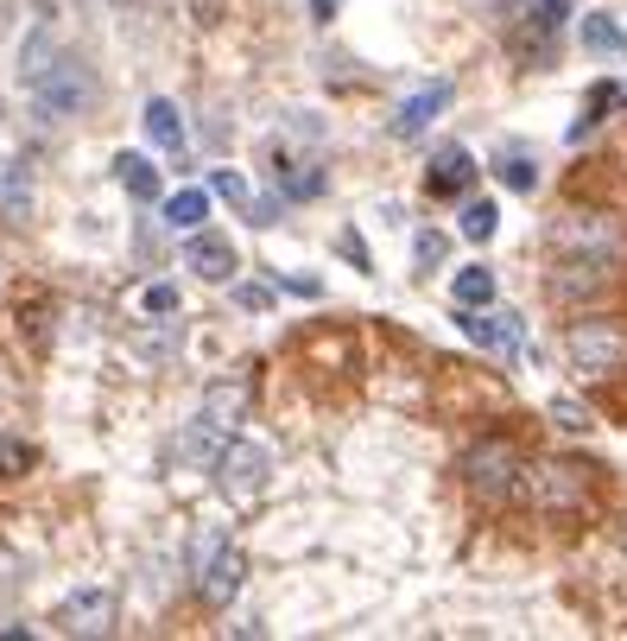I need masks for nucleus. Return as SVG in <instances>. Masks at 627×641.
<instances>
[{"label": "nucleus", "instance_id": "nucleus-20", "mask_svg": "<svg viewBox=\"0 0 627 641\" xmlns=\"http://www.w3.org/2000/svg\"><path fill=\"white\" fill-rule=\"evenodd\" d=\"M539 502H577V477H571V463H545V470H539Z\"/></svg>", "mask_w": 627, "mask_h": 641}, {"label": "nucleus", "instance_id": "nucleus-32", "mask_svg": "<svg viewBox=\"0 0 627 641\" xmlns=\"http://www.w3.org/2000/svg\"><path fill=\"white\" fill-rule=\"evenodd\" d=\"M343 255H349V260H355V267H368V248H361V235H355V229H349V235H343Z\"/></svg>", "mask_w": 627, "mask_h": 641}, {"label": "nucleus", "instance_id": "nucleus-1", "mask_svg": "<svg viewBox=\"0 0 627 641\" xmlns=\"http://www.w3.org/2000/svg\"><path fill=\"white\" fill-rule=\"evenodd\" d=\"M241 413H248V382H216L209 394H203V407L191 413V426H184V458H216L228 438H235V426H241Z\"/></svg>", "mask_w": 627, "mask_h": 641}, {"label": "nucleus", "instance_id": "nucleus-27", "mask_svg": "<svg viewBox=\"0 0 627 641\" xmlns=\"http://www.w3.org/2000/svg\"><path fill=\"white\" fill-rule=\"evenodd\" d=\"M444 255H451V242H444L437 229H425V235H419V267H437Z\"/></svg>", "mask_w": 627, "mask_h": 641}, {"label": "nucleus", "instance_id": "nucleus-30", "mask_svg": "<svg viewBox=\"0 0 627 641\" xmlns=\"http://www.w3.org/2000/svg\"><path fill=\"white\" fill-rule=\"evenodd\" d=\"M248 223H260V229L279 223V197H248Z\"/></svg>", "mask_w": 627, "mask_h": 641}, {"label": "nucleus", "instance_id": "nucleus-4", "mask_svg": "<svg viewBox=\"0 0 627 641\" xmlns=\"http://www.w3.org/2000/svg\"><path fill=\"white\" fill-rule=\"evenodd\" d=\"M564 350H571L577 368L608 375V368H621V362H627V331H621V324H608V318H583V324H571Z\"/></svg>", "mask_w": 627, "mask_h": 641}, {"label": "nucleus", "instance_id": "nucleus-2", "mask_svg": "<svg viewBox=\"0 0 627 641\" xmlns=\"http://www.w3.org/2000/svg\"><path fill=\"white\" fill-rule=\"evenodd\" d=\"M89 103H96V77L76 57H57L45 77H32V115L39 121H76Z\"/></svg>", "mask_w": 627, "mask_h": 641}, {"label": "nucleus", "instance_id": "nucleus-17", "mask_svg": "<svg viewBox=\"0 0 627 641\" xmlns=\"http://www.w3.org/2000/svg\"><path fill=\"white\" fill-rule=\"evenodd\" d=\"M203 216H209V197H203L197 184L177 191V197H165V223H172V229H203Z\"/></svg>", "mask_w": 627, "mask_h": 641}, {"label": "nucleus", "instance_id": "nucleus-18", "mask_svg": "<svg viewBox=\"0 0 627 641\" xmlns=\"http://www.w3.org/2000/svg\"><path fill=\"white\" fill-rule=\"evenodd\" d=\"M456 306H495V274L488 267H463L456 274Z\"/></svg>", "mask_w": 627, "mask_h": 641}, {"label": "nucleus", "instance_id": "nucleus-23", "mask_svg": "<svg viewBox=\"0 0 627 641\" xmlns=\"http://www.w3.org/2000/svg\"><path fill=\"white\" fill-rule=\"evenodd\" d=\"M564 13H571V0H527V20L539 32H558L564 26Z\"/></svg>", "mask_w": 627, "mask_h": 641}, {"label": "nucleus", "instance_id": "nucleus-11", "mask_svg": "<svg viewBox=\"0 0 627 641\" xmlns=\"http://www.w3.org/2000/svg\"><path fill=\"white\" fill-rule=\"evenodd\" d=\"M241 578H248V559H241V553H235V546L223 539V553H216V559H209V565L197 571L203 603H228V597L241 590Z\"/></svg>", "mask_w": 627, "mask_h": 641}, {"label": "nucleus", "instance_id": "nucleus-31", "mask_svg": "<svg viewBox=\"0 0 627 641\" xmlns=\"http://www.w3.org/2000/svg\"><path fill=\"white\" fill-rule=\"evenodd\" d=\"M235 299H241L248 311H267V306H273V292H267V286H235Z\"/></svg>", "mask_w": 627, "mask_h": 641}, {"label": "nucleus", "instance_id": "nucleus-16", "mask_svg": "<svg viewBox=\"0 0 627 641\" xmlns=\"http://www.w3.org/2000/svg\"><path fill=\"white\" fill-rule=\"evenodd\" d=\"M583 45L590 52H608V57H621L627 52V32H621V20H608V13H583Z\"/></svg>", "mask_w": 627, "mask_h": 641}, {"label": "nucleus", "instance_id": "nucleus-19", "mask_svg": "<svg viewBox=\"0 0 627 641\" xmlns=\"http://www.w3.org/2000/svg\"><path fill=\"white\" fill-rule=\"evenodd\" d=\"M495 229H501V210L488 204V197H469V204H463V235H469V242H488Z\"/></svg>", "mask_w": 627, "mask_h": 641}, {"label": "nucleus", "instance_id": "nucleus-10", "mask_svg": "<svg viewBox=\"0 0 627 641\" xmlns=\"http://www.w3.org/2000/svg\"><path fill=\"white\" fill-rule=\"evenodd\" d=\"M444 108H451V83H425L419 96H406V103H400V115H393V133H400V140H412V133H425L431 121L444 115Z\"/></svg>", "mask_w": 627, "mask_h": 641}, {"label": "nucleus", "instance_id": "nucleus-6", "mask_svg": "<svg viewBox=\"0 0 627 641\" xmlns=\"http://www.w3.org/2000/svg\"><path fill=\"white\" fill-rule=\"evenodd\" d=\"M463 331L476 336L482 350H507V356H520V318L514 311H488V306H463V318H456Z\"/></svg>", "mask_w": 627, "mask_h": 641}, {"label": "nucleus", "instance_id": "nucleus-5", "mask_svg": "<svg viewBox=\"0 0 627 641\" xmlns=\"http://www.w3.org/2000/svg\"><path fill=\"white\" fill-rule=\"evenodd\" d=\"M469 483L482 495H514L520 489V458L507 451V445H476L469 451Z\"/></svg>", "mask_w": 627, "mask_h": 641}, {"label": "nucleus", "instance_id": "nucleus-8", "mask_svg": "<svg viewBox=\"0 0 627 641\" xmlns=\"http://www.w3.org/2000/svg\"><path fill=\"white\" fill-rule=\"evenodd\" d=\"M57 622H64L71 635H108V629H115V597H108V590H76L71 603L57 610Z\"/></svg>", "mask_w": 627, "mask_h": 641}, {"label": "nucleus", "instance_id": "nucleus-21", "mask_svg": "<svg viewBox=\"0 0 627 641\" xmlns=\"http://www.w3.org/2000/svg\"><path fill=\"white\" fill-rule=\"evenodd\" d=\"M51 64H57V57H51V32H32V39H25V52H20V77L25 83L45 77Z\"/></svg>", "mask_w": 627, "mask_h": 641}, {"label": "nucleus", "instance_id": "nucleus-13", "mask_svg": "<svg viewBox=\"0 0 627 641\" xmlns=\"http://www.w3.org/2000/svg\"><path fill=\"white\" fill-rule=\"evenodd\" d=\"M140 128H147V140L159 147V153H177V147H184V121H177V108L165 103V96H152V103H147Z\"/></svg>", "mask_w": 627, "mask_h": 641}, {"label": "nucleus", "instance_id": "nucleus-34", "mask_svg": "<svg viewBox=\"0 0 627 641\" xmlns=\"http://www.w3.org/2000/svg\"><path fill=\"white\" fill-rule=\"evenodd\" d=\"M615 103H621V108H627V83H615Z\"/></svg>", "mask_w": 627, "mask_h": 641}, {"label": "nucleus", "instance_id": "nucleus-24", "mask_svg": "<svg viewBox=\"0 0 627 641\" xmlns=\"http://www.w3.org/2000/svg\"><path fill=\"white\" fill-rule=\"evenodd\" d=\"M495 172H501V184H514V191H532V184H539V172H532V159H501Z\"/></svg>", "mask_w": 627, "mask_h": 641}, {"label": "nucleus", "instance_id": "nucleus-28", "mask_svg": "<svg viewBox=\"0 0 627 641\" xmlns=\"http://www.w3.org/2000/svg\"><path fill=\"white\" fill-rule=\"evenodd\" d=\"M552 419H558V426H571V432H583V426H590V413H583L577 400H552Z\"/></svg>", "mask_w": 627, "mask_h": 641}, {"label": "nucleus", "instance_id": "nucleus-22", "mask_svg": "<svg viewBox=\"0 0 627 641\" xmlns=\"http://www.w3.org/2000/svg\"><path fill=\"white\" fill-rule=\"evenodd\" d=\"M140 306H147V318H172V311H177V286L172 280H152L147 292H140Z\"/></svg>", "mask_w": 627, "mask_h": 641}, {"label": "nucleus", "instance_id": "nucleus-29", "mask_svg": "<svg viewBox=\"0 0 627 641\" xmlns=\"http://www.w3.org/2000/svg\"><path fill=\"white\" fill-rule=\"evenodd\" d=\"M216 553H223V534H197V546H191V571H203Z\"/></svg>", "mask_w": 627, "mask_h": 641}, {"label": "nucleus", "instance_id": "nucleus-33", "mask_svg": "<svg viewBox=\"0 0 627 641\" xmlns=\"http://www.w3.org/2000/svg\"><path fill=\"white\" fill-rule=\"evenodd\" d=\"M336 7H343V0H311V13H317L324 26H329V20H336Z\"/></svg>", "mask_w": 627, "mask_h": 641}, {"label": "nucleus", "instance_id": "nucleus-15", "mask_svg": "<svg viewBox=\"0 0 627 641\" xmlns=\"http://www.w3.org/2000/svg\"><path fill=\"white\" fill-rule=\"evenodd\" d=\"M115 179H121L127 191L140 197V204H152V197H159V165H152L147 153H121V159H115Z\"/></svg>", "mask_w": 627, "mask_h": 641}, {"label": "nucleus", "instance_id": "nucleus-7", "mask_svg": "<svg viewBox=\"0 0 627 641\" xmlns=\"http://www.w3.org/2000/svg\"><path fill=\"white\" fill-rule=\"evenodd\" d=\"M184 267H191L197 280L223 286V280H235V248H228L223 235H209V229H191V248H184Z\"/></svg>", "mask_w": 627, "mask_h": 641}, {"label": "nucleus", "instance_id": "nucleus-26", "mask_svg": "<svg viewBox=\"0 0 627 641\" xmlns=\"http://www.w3.org/2000/svg\"><path fill=\"white\" fill-rule=\"evenodd\" d=\"M279 179H285L292 197H317V191H324V172H279Z\"/></svg>", "mask_w": 627, "mask_h": 641}, {"label": "nucleus", "instance_id": "nucleus-12", "mask_svg": "<svg viewBox=\"0 0 627 641\" xmlns=\"http://www.w3.org/2000/svg\"><path fill=\"white\" fill-rule=\"evenodd\" d=\"M0 216L7 223H32V159H13L7 165V191H0Z\"/></svg>", "mask_w": 627, "mask_h": 641}, {"label": "nucleus", "instance_id": "nucleus-3", "mask_svg": "<svg viewBox=\"0 0 627 641\" xmlns=\"http://www.w3.org/2000/svg\"><path fill=\"white\" fill-rule=\"evenodd\" d=\"M273 477V451L260 445V438H228L223 451H216V489H223L228 502H253L260 489Z\"/></svg>", "mask_w": 627, "mask_h": 641}, {"label": "nucleus", "instance_id": "nucleus-14", "mask_svg": "<svg viewBox=\"0 0 627 641\" xmlns=\"http://www.w3.org/2000/svg\"><path fill=\"white\" fill-rule=\"evenodd\" d=\"M469 179H476V159L463 153V147H444V153L431 159V191H469Z\"/></svg>", "mask_w": 627, "mask_h": 641}, {"label": "nucleus", "instance_id": "nucleus-25", "mask_svg": "<svg viewBox=\"0 0 627 641\" xmlns=\"http://www.w3.org/2000/svg\"><path fill=\"white\" fill-rule=\"evenodd\" d=\"M209 191H216V197H228V204L248 210V179H241V172H216V179H209Z\"/></svg>", "mask_w": 627, "mask_h": 641}, {"label": "nucleus", "instance_id": "nucleus-9", "mask_svg": "<svg viewBox=\"0 0 627 641\" xmlns=\"http://www.w3.org/2000/svg\"><path fill=\"white\" fill-rule=\"evenodd\" d=\"M558 248H583V255L615 260L621 255V235H615V223H603V216H571V223H558Z\"/></svg>", "mask_w": 627, "mask_h": 641}]
</instances>
